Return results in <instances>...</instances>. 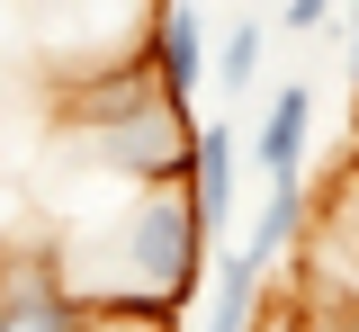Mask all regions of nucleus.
<instances>
[{
  "label": "nucleus",
  "mask_w": 359,
  "mask_h": 332,
  "mask_svg": "<svg viewBox=\"0 0 359 332\" xmlns=\"http://www.w3.org/2000/svg\"><path fill=\"white\" fill-rule=\"evenodd\" d=\"M332 18H341V0H278V27L287 36H323Z\"/></svg>",
  "instance_id": "obj_9"
},
{
  "label": "nucleus",
  "mask_w": 359,
  "mask_h": 332,
  "mask_svg": "<svg viewBox=\"0 0 359 332\" xmlns=\"http://www.w3.org/2000/svg\"><path fill=\"white\" fill-rule=\"evenodd\" d=\"M341 36H351V81H359V0H341Z\"/></svg>",
  "instance_id": "obj_10"
},
{
  "label": "nucleus",
  "mask_w": 359,
  "mask_h": 332,
  "mask_svg": "<svg viewBox=\"0 0 359 332\" xmlns=\"http://www.w3.org/2000/svg\"><path fill=\"white\" fill-rule=\"evenodd\" d=\"M306 234V180H269V198H261V225H252V242H233V251H243V261H252V270H278V251H287V242Z\"/></svg>",
  "instance_id": "obj_6"
},
{
  "label": "nucleus",
  "mask_w": 359,
  "mask_h": 332,
  "mask_svg": "<svg viewBox=\"0 0 359 332\" xmlns=\"http://www.w3.org/2000/svg\"><path fill=\"white\" fill-rule=\"evenodd\" d=\"M117 251H126V270H135V296H162L180 314L198 296V270H207V225L189 207V180H153V189L135 198Z\"/></svg>",
  "instance_id": "obj_1"
},
{
  "label": "nucleus",
  "mask_w": 359,
  "mask_h": 332,
  "mask_svg": "<svg viewBox=\"0 0 359 332\" xmlns=\"http://www.w3.org/2000/svg\"><path fill=\"white\" fill-rule=\"evenodd\" d=\"M144 72H153V90L189 108V90L207 81V27H198V9L189 0H162L153 9V27H144Z\"/></svg>",
  "instance_id": "obj_3"
},
{
  "label": "nucleus",
  "mask_w": 359,
  "mask_h": 332,
  "mask_svg": "<svg viewBox=\"0 0 359 332\" xmlns=\"http://www.w3.org/2000/svg\"><path fill=\"white\" fill-rule=\"evenodd\" d=\"M306 144H314V90L287 81V90L269 99L261 135H252V162H261L269 180H306Z\"/></svg>",
  "instance_id": "obj_5"
},
{
  "label": "nucleus",
  "mask_w": 359,
  "mask_h": 332,
  "mask_svg": "<svg viewBox=\"0 0 359 332\" xmlns=\"http://www.w3.org/2000/svg\"><path fill=\"white\" fill-rule=\"evenodd\" d=\"M261 287H269V279L243 261V251H224V261H216V287H207V332H252Z\"/></svg>",
  "instance_id": "obj_7"
},
{
  "label": "nucleus",
  "mask_w": 359,
  "mask_h": 332,
  "mask_svg": "<svg viewBox=\"0 0 359 332\" xmlns=\"http://www.w3.org/2000/svg\"><path fill=\"white\" fill-rule=\"evenodd\" d=\"M261 54H269V27H261V18H233V36L207 54V81H224V90H252Z\"/></svg>",
  "instance_id": "obj_8"
},
{
  "label": "nucleus",
  "mask_w": 359,
  "mask_h": 332,
  "mask_svg": "<svg viewBox=\"0 0 359 332\" xmlns=\"http://www.w3.org/2000/svg\"><path fill=\"white\" fill-rule=\"evenodd\" d=\"M81 324H90V296L54 261H27V251L0 261V332H81Z\"/></svg>",
  "instance_id": "obj_2"
},
{
  "label": "nucleus",
  "mask_w": 359,
  "mask_h": 332,
  "mask_svg": "<svg viewBox=\"0 0 359 332\" xmlns=\"http://www.w3.org/2000/svg\"><path fill=\"white\" fill-rule=\"evenodd\" d=\"M180 180H189V207H198V225L216 234L224 216H233V180H243V135H233V126H198V135H189V171H180Z\"/></svg>",
  "instance_id": "obj_4"
}]
</instances>
